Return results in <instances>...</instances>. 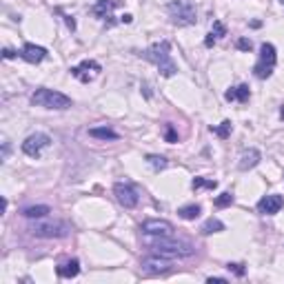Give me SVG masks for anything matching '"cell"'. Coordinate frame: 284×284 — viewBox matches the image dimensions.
I'll use <instances>...</instances> for the list:
<instances>
[{"instance_id": "obj_1", "label": "cell", "mask_w": 284, "mask_h": 284, "mask_svg": "<svg viewBox=\"0 0 284 284\" xmlns=\"http://www.w3.org/2000/svg\"><path fill=\"white\" fill-rule=\"evenodd\" d=\"M145 244L149 249V253L153 255H162V257H189L193 255V244L176 240L173 235H145Z\"/></svg>"}, {"instance_id": "obj_2", "label": "cell", "mask_w": 284, "mask_h": 284, "mask_svg": "<svg viewBox=\"0 0 284 284\" xmlns=\"http://www.w3.org/2000/svg\"><path fill=\"white\" fill-rule=\"evenodd\" d=\"M138 56L156 64L158 71L164 76V78H173V76L178 74V67H176V62H173V58H171V42L169 40L153 42L149 49L140 51Z\"/></svg>"}, {"instance_id": "obj_3", "label": "cell", "mask_w": 284, "mask_h": 284, "mask_svg": "<svg viewBox=\"0 0 284 284\" xmlns=\"http://www.w3.org/2000/svg\"><path fill=\"white\" fill-rule=\"evenodd\" d=\"M167 11H169V18L173 25L178 27H191L196 25L198 20V14H196V5L191 0H171L167 5Z\"/></svg>"}, {"instance_id": "obj_4", "label": "cell", "mask_w": 284, "mask_h": 284, "mask_svg": "<svg viewBox=\"0 0 284 284\" xmlns=\"http://www.w3.org/2000/svg\"><path fill=\"white\" fill-rule=\"evenodd\" d=\"M31 102L36 107H44V109H58V111H64V109L71 107V98L64 96L60 91H54V89L40 87L31 93Z\"/></svg>"}, {"instance_id": "obj_5", "label": "cell", "mask_w": 284, "mask_h": 284, "mask_svg": "<svg viewBox=\"0 0 284 284\" xmlns=\"http://www.w3.org/2000/svg\"><path fill=\"white\" fill-rule=\"evenodd\" d=\"M275 62H277L275 47L271 42H262L260 44V58H257V62L253 67L255 78H260V80L271 78V74H273V69H275Z\"/></svg>"}, {"instance_id": "obj_6", "label": "cell", "mask_w": 284, "mask_h": 284, "mask_svg": "<svg viewBox=\"0 0 284 284\" xmlns=\"http://www.w3.org/2000/svg\"><path fill=\"white\" fill-rule=\"evenodd\" d=\"M47 147H51V138L47 133H31L25 138L22 142V153L25 156H29V158H40L42 156V151L47 149Z\"/></svg>"}, {"instance_id": "obj_7", "label": "cell", "mask_w": 284, "mask_h": 284, "mask_svg": "<svg viewBox=\"0 0 284 284\" xmlns=\"http://www.w3.org/2000/svg\"><path fill=\"white\" fill-rule=\"evenodd\" d=\"M171 267H173L171 257L153 255V253H149L145 260L140 262L142 273H147V275H164V273H169V271H171Z\"/></svg>"}, {"instance_id": "obj_8", "label": "cell", "mask_w": 284, "mask_h": 284, "mask_svg": "<svg viewBox=\"0 0 284 284\" xmlns=\"http://www.w3.org/2000/svg\"><path fill=\"white\" fill-rule=\"evenodd\" d=\"M29 231L36 238H64L69 233V224L67 222H34Z\"/></svg>"}, {"instance_id": "obj_9", "label": "cell", "mask_w": 284, "mask_h": 284, "mask_svg": "<svg viewBox=\"0 0 284 284\" xmlns=\"http://www.w3.org/2000/svg\"><path fill=\"white\" fill-rule=\"evenodd\" d=\"M113 196H115V200H118V204L125 206V209H133V206H138V202H140L138 189L129 182H115L113 184Z\"/></svg>"}, {"instance_id": "obj_10", "label": "cell", "mask_w": 284, "mask_h": 284, "mask_svg": "<svg viewBox=\"0 0 284 284\" xmlns=\"http://www.w3.org/2000/svg\"><path fill=\"white\" fill-rule=\"evenodd\" d=\"M100 71V64L96 60H82L80 64H76V67H71V76L74 78H78L80 82H91L93 76Z\"/></svg>"}, {"instance_id": "obj_11", "label": "cell", "mask_w": 284, "mask_h": 284, "mask_svg": "<svg viewBox=\"0 0 284 284\" xmlns=\"http://www.w3.org/2000/svg\"><path fill=\"white\" fill-rule=\"evenodd\" d=\"M140 231L145 235H173V224L167 220H145Z\"/></svg>"}, {"instance_id": "obj_12", "label": "cell", "mask_w": 284, "mask_h": 284, "mask_svg": "<svg viewBox=\"0 0 284 284\" xmlns=\"http://www.w3.org/2000/svg\"><path fill=\"white\" fill-rule=\"evenodd\" d=\"M282 206H284V198L277 196V193H269V196H264L260 202H257V211H260L262 216H275Z\"/></svg>"}, {"instance_id": "obj_13", "label": "cell", "mask_w": 284, "mask_h": 284, "mask_svg": "<svg viewBox=\"0 0 284 284\" xmlns=\"http://www.w3.org/2000/svg\"><path fill=\"white\" fill-rule=\"evenodd\" d=\"M20 58L25 62H29V64H38V62H42L44 58H47V49L38 47V44H34V42H27L20 49Z\"/></svg>"}, {"instance_id": "obj_14", "label": "cell", "mask_w": 284, "mask_h": 284, "mask_svg": "<svg viewBox=\"0 0 284 284\" xmlns=\"http://www.w3.org/2000/svg\"><path fill=\"white\" fill-rule=\"evenodd\" d=\"M260 160H262L260 151H257V149H247V151H242L240 162H238V169H240V171H249V169H253V167L260 164Z\"/></svg>"}, {"instance_id": "obj_15", "label": "cell", "mask_w": 284, "mask_h": 284, "mask_svg": "<svg viewBox=\"0 0 284 284\" xmlns=\"http://www.w3.org/2000/svg\"><path fill=\"white\" fill-rule=\"evenodd\" d=\"M56 273H58V277H62V280H71V277H76L80 273V262L76 260H67V262H62L60 267L56 269Z\"/></svg>"}, {"instance_id": "obj_16", "label": "cell", "mask_w": 284, "mask_h": 284, "mask_svg": "<svg viewBox=\"0 0 284 284\" xmlns=\"http://www.w3.org/2000/svg\"><path fill=\"white\" fill-rule=\"evenodd\" d=\"M118 5V0H98L91 7V14L96 18H111V9Z\"/></svg>"}, {"instance_id": "obj_17", "label": "cell", "mask_w": 284, "mask_h": 284, "mask_svg": "<svg viewBox=\"0 0 284 284\" xmlns=\"http://www.w3.org/2000/svg\"><path fill=\"white\" fill-rule=\"evenodd\" d=\"M249 87L247 85H238V87H231L227 93H224V98H227L229 102H247L249 100Z\"/></svg>"}, {"instance_id": "obj_18", "label": "cell", "mask_w": 284, "mask_h": 284, "mask_svg": "<svg viewBox=\"0 0 284 284\" xmlns=\"http://www.w3.org/2000/svg\"><path fill=\"white\" fill-rule=\"evenodd\" d=\"M51 213V209L47 204H36V206H25L22 209V216L29 218V220H42Z\"/></svg>"}, {"instance_id": "obj_19", "label": "cell", "mask_w": 284, "mask_h": 284, "mask_svg": "<svg viewBox=\"0 0 284 284\" xmlns=\"http://www.w3.org/2000/svg\"><path fill=\"white\" fill-rule=\"evenodd\" d=\"M222 36H227V27H224L220 20H216V22H213V27H211V34L204 38V44H206V47H213L216 40H220Z\"/></svg>"}, {"instance_id": "obj_20", "label": "cell", "mask_w": 284, "mask_h": 284, "mask_svg": "<svg viewBox=\"0 0 284 284\" xmlns=\"http://www.w3.org/2000/svg\"><path fill=\"white\" fill-rule=\"evenodd\" d=\"M89 135H91V138H98V140H118L120 138V135L109 127H93V129H89Z\"/></svg>"}, {"instance_id": "obj_21", "label": "cell", "mask_w": 284, "mask_h": 284, "mask_svg": "<svg viewBox=\"0 0 284 284\" xmlns=\"http://www.w3.org/2000/svg\"><path fill=\"white\" fill-rule=\"evenodd\" d=\"M200 213H202V206L200 204H184L178 209V216L182 218V220H196Z\"/></svg>"}, {"instance_id": "obj_22", "label": "cell", "mask_w": 284, "mask_h": 284, "mask_svg": "<svg viewBox=\"0 0 284 284\" xmlns=\"http://www.w3.org/2000/svg\"><path fill=\"white\" fill-rule=\"evenodd\" d=\"M202 235H211V233H220V231H224V222H220L218 218H209L204 224H202Z\"/></svg>"}, {"instance_id": "obj_23", "label": "cell", "mask_w": 284, "mask_h": 284, "mask_svg": "<svg viewBox=\"0 0 284 284\" xmlns=\"http://www.w3.org/2000/svg\"><path fill=\"white\" fill-rule=\"evenodd\" d=\"M191 186H193L196 191H198V189H216L218 182H216V180H206V178H193Z\"/></svg>"}, {"instance_id": "obj_24", "label": "cell", "mask_w": 284, "mask_h": 284, "mask_svg": "<svg viewBox=\"0 0 284 284\" xmlns=\"http://www.w3.org/2000/svg\"><path fill=\"white\" fill-rule=\"evenodd\" d=\"M231 204H233V193H231V191H224V193H220V196L216 198L218 209H227V206H231Z\"/></svg>"}, {"instance_id": "obj_25", "label": "cell", "mask_w": 284, "mask_h": 284, "mask_svg": "<svg viewBox=\"0 0 284 284\" xmlns=\"http://www.w3.org/2000/svg\"><path fill=\"white\" fill-rule=\"evenodd\" d=\"M147 162L153 167V171H162V169H167V164H169L164 156H147Z\"/></svg>"}, {"instance_id": "obj_26", "label": "cell", "mask_w": 284, "mask_h": 284, "mask_svg": "<svg viewBox=\"0 0 284 284\" xmlns=\"http://www.w3.org/2000/svg\"><path fill=\"white\" fill-rule=\"evenodd\" d=\"M211 131L218 135V138H222V140H227L229 138V133H231V120H224L220 127H211Z\"/></svg>"}, {"instance_id": "obj_27", "label": "cell", "mask_w": 284, "mask_h": 284, "mask_svg": "<svg viewBox=\"0 0 284 284\" xmlns=\"http://www.w3.org/2000/svg\"><path fill=\"white\" fill-rule=\"evenodd\" d=\"M227 269H229V271H233V273H235L238 277H244V273H247L244 264H238V262H229V264H227Z\"/></svg>"}, {"instance_id": "obj_28", "label": "cell", "mask_w": 284, "mask_h": 284, "mask_svg": "<svg viewBox=\"0 0 284 284\" xmlns=\"http://www.w3.org/2000/svg\"><path fill=\"white\" fill-rule=\"evenodd\" d=\"M164 138H167V142H178V133L173 131V125H167V129H164Z\"/></svg>"}, {"instance_id": "obj_29", "label": "cell", "mask_w": 284, "mask_h": 284, "mask_svg": "<svg viewBox=\"0 0 284 284\" xmlns=\"http://www.w3.org/2000/svg\"><path fill=\"white\" fill-rule=\"evenodd\" d=\"M238 49H240V51H251V49H253V42H251L249 38H240V40H238Z\"/></svg>"}, {"instance_id": "obj_30", "label": "cell", "mask_w": 284, "mask_h": 284, "mask_svg": "<svg viewBox=\"0 0 284 284\" xmlns=\"http://www.w3.org/2000/svg\"><path fill=\"white\" fill-rule=\"evenodd\" d=\"M9 151H11V145H9V140H3V156H0V158H3V162L9 158Z\"/></svg>"}, {"instance_id": "obj_31", "label": "cell", "mask_w": 284, "mask_h": 284, "mask_svg": "<svg viewBox=\"0 0 284 284\" xmlns=\"http://www.w3.org/2000/svg\"><path fill=\"white\" fill-rule=\"evenodd\" d=\"M64 18V22H67V27L71 31H76V20H74V16H62Z\"/></svg>"}, {"instance_id": "obj_32", "label": "cell", "mask_w": 284, "mask_h": 284, "mask_svg": "<svg viewBox=\"0 0 284 284\" xmlns=\"http://www.w3.org/2000/svg\"><path fill=\"white\" fill-rule=\"evenodd\" d=\"M3 58H5V60H11V58H16V51L14 49H3Z\"/></svg>"}, {"instance_id": "obj_33", "label": "cell", "mask_w": 284, "mask_h": 284, "mask_svg": "<svg viewBox=\"0 0 284 284\" xmlns=\"http://www.w3.org/2000/svg\"><path fill=\"white\" fill-rule=\"evenodd\" d=\"M131 20H133V16H131V14H125V16H122V18H120V22H127V25H129V22H131Z\"/></svg>"}, {"instance_id": "obj_34", "label": "cell", "mask_w": 284, "mask_h": 284, "mask_svg": "<svg viewBox=\"0 0 284 284\" xmlns=\"http://www.w3.org/2000/svg\"><path fill=\"white\" fill-rule=\"evenodd\" d=\"M206 282H227V277H209Z\"/></svg>"}, {"instance_id": "obj_35", "label": "cell", "mask_w": 284, "mask_h": 284, "mask_svg": "<svg viewBox=\"0 0 284 284\" xmlns=\"http://www.w3.org/2000/svg\"><path fill=\"white\" fill-rule=\"evenodd\" d=\"M280 3H282V5H284V0H280Z\"/></svg>"}]
</instances>
